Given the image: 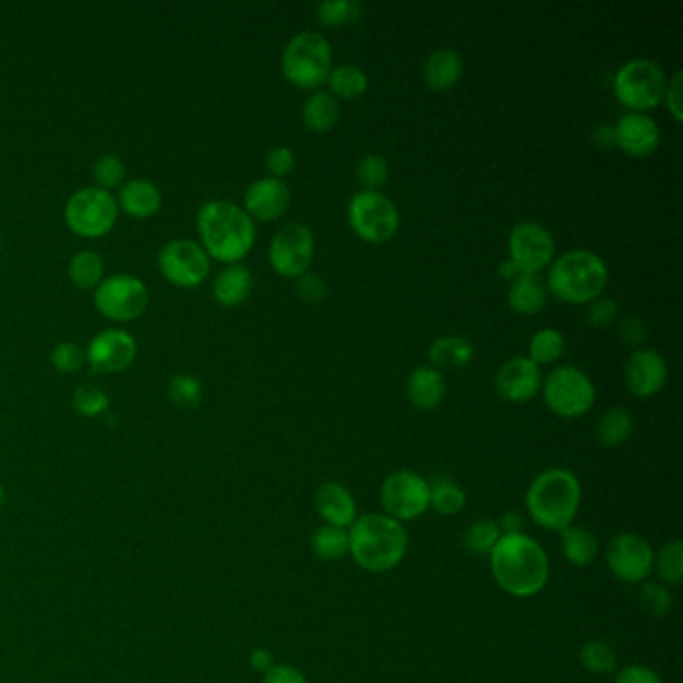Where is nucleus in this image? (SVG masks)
Returning <instances> with one entry per match:
<instances>
[{"label":"nucleus","mask_w":683,"mask_h":683,"mask_svg":"<svg viewBox=\"0 0 683 683\" xmlns=\"http://www.w3.org/2000/svg\"><path fill=\"white\" fill-rule=\"evenodd\" d=\"M291 205V189L275 177H263L249 185L242 199V209L253 221H277Z\"/></svg>","instance_id":"21"},{"label":"nucleus","mask_w":683,"mask_h":683,"mask_svg":"<svg viewBox=\"0 0 683 683\" xmlns=\"http://www.w3.org/2000/svg\"><path fill=\"white\" fill-rule=\"evenodd\" d=\"M542 393L547 409L562 419H580L597 399L592 377L575 365L555 367L543 379Z\"/></svg>","instance_id":"8"},{"label":"nucleus","mask_w":683,"mask_h":683,"mask_svg":"<svg viewBox=\"0 0 683 683\" xmlns=\"http://www.w3.org/2000/svg\"><path fill=\"white\" fill-rule=\"evenodd\" d=\"M161 202V191L155 182L147 181V179H131L122 185L117 205L131 217L147 219L155 212H159Z\"/></svg>","instance_id":"24"},{"label":"nucleus","mask_w":683,"mask_h":683,"mask_svg":"<svg viewBox=\"0 0 683 683\" xmlns=\"http://www.w3.org/2000/svg\"><path fill=\"white\" fill-rule=\"evenodd\" d=\"M315 257V232L305 222H289L273 235L269 263L285 279H299Z\"/></svg>","instance_id":"12"},{"label":"nucleus","mask_w":683,"mask_h":683,"mask_svg":"<svg viewBox=\"0 0 683 683\" xmlns=\"http://www.w3.org/2000/svg\"><path fill=\"white\" fill-rule=\"evenodd\" d=\"M202 249L227 265L242 261L255 245V221L242 207L231 201L205 202L197 215Z\"/></svg>","instance_id":"3"},{"label":"nucleus","mask_w":683,"mask_h":683,"mask_svg":"<svg viewBox=\"0 0 683 683\" xmlns=\"http://www.w3.org/2000/svg\"><path fill=\"white\" fill-rule=\"evenodd\" d=\"M612 87L615 99L627 111L647 112L662 105L667 77L657 62L637 57L615 71Z\"/></svg>","instance_id":"7"},{"label":"nucleus","mask_w":683,"mask_h":683,"mask_svg":"<svg viewBox=\"0 0 683 683\" xmlns=\"http://www.w3.org/2000/svg\"><path fill=\"white\" fill-rule=\"evenodd\" d=\"M580 505L582 483L565 467H550L537 473L525 493L527 515L547 532H562L573 525Z\"/></svg>","instance_id":"4"},{"label":"nucleus","mask_w":683,"mask_h":683,"mask_svg":"<svg viewBox=\"0 0 683 683\" xmlns=\"http://www.w3.org/2000/svg\"><path fill=\"white\" fill-rule=\"evenodd\" d=\"M69 275L79 289H97L105 275V265L99 253H77L69 263Z\"/></svg>","instance_id":"37"},{"label":"nucleus","mask_w":683,"mask_h":683,"mask_svg":"<svg viewBox=\"0 0 683 683\" xmlns=\"http://www.w3.org/2000/svg\"><path fill=\"white\" fill-rule=\"evenodd\" d=\"M499 540H502V532H499L497 522L493 519H479V522L472 523L463 535L465 550L473 555H489Z\"/></svg>","instance_id":"39"},{"label":"nucleus","mask_w":683,"mask_h":683,"mask_svg":"<svg viewBox=\"0 0 683 683\" xmlns=\"http://www.w3.org/2000/svg\"><path fill=\"white\" fill-rule=\"evenodd\" d=\"M543 373L540 365L529 357H512L503 363L495 375V392L503 402L522 405L532 402L537 393L542 392Z\"/></svg>","instance_id":"17"},{"label":"nucleus","mask_w":683,"mask_h":683,"mask_svg":"<svg viewBox=\"0 0 683 683\" xmlns=\"http://www.w3.org/2000/svg\"><path fill=\"white\" fill-rule=\"evenodd\" d=\"M169 399L179 409H195L202 402V385L192 375H175L169 383Z\"/></svg>","instance_id":"41"},{"label":"nucleus","mask_w":683,"mask_h":683,"mask_svg":"<svg viewBox=\"0 0 683 683\" xmlns=\"http://www.w3.org/2000/svg\"><path fill=\"white\" fill-rule=\"evenodd\" d=\"M407 399L422 412L437 409L447 395L445 375L432 365H419L407 379Z\"/></svg>","instance_id":"23"},{"label":"nucleus","mask_w":683,"mask_h":683,"mask_svg":"<svg viewBox=\"0 0 683 683\" xmlns=\"http://www.w3.org/2000/svg\"><path fill=\"white\" fill-rule=\"evenodd\" d=\"M429 365L439 372L463 369L475 359V347L459 335H443L437 337L429 347Z\"/></svg>","instance_id":"26"},{"label":"nucleus","mask_w":683,"mask_h":683,"mask_svg":"<svg viewBox=\"0 0 683 683\" xmlns=\"http://www.w3.org/2000/svg\"><path fill=\"white\" fill-rule=\"evenodd\" d=\"M640 603L652 617H663L672 612V592L663 583L643 582L642 590H640Z\"/></svg>","instance_id":"42"},{"label":"nucleus","mask_w":683,"mask_h":683,"mask_svg":"<svg viewBox=\"0 0 683 683\" xmlns=\"http://www.w3.org/2000/svg\"><path fill=\"white\" fill-rule=\"evenodd\" d=\"M347 221L353 232L372 245L392 241L399 231L402 215L397 205L382 191L355 192L347 205Z\"/></svg>","instance_id":"9"},{"label":"nucleus","mask_w":683,"mask_h":683,"mask_svg":"<svg viewBox=\"0 0 683 683\" xmlns=\"http://www.w3.org/2000/svg\"><path fill=\"white\" fill-rule=\"evenodd\" d=\"M580 663L583 670L590 673H612L617 670V653L612 645L603 640L587 642L580 652Z\"/></svg>","instance_id":"38"},{"label":"nucleus","mask_w":683,"mask_h":683,"mask_svg":"<svg viewBox=\"0 0 683 683\" xmlns=\"http://www.w3.org/2000/svg\"><path fill=\"white\" fill-rule=\"evenodd\" d=\"M495 583L513 597H533L550 582V557L540 543L525 533L502 535L489 553Z\"/></svg>","instance_id":"1"},{"label":"nucleus","mask_w":683,"mask_h":683,"mask_svg":"<svg viewBox=\"0 0 683 683\" xmlns=\"http://www.w3.org/2000/svg\"><path fill=\"white\" fill-rule=\"evenodd\" d=\"M652 545L637 533H617L605 545V563L615 580L623 583H643L653 572Z\"/></svg>","instance_id":"14"},{"label":"nucleus","mask_w":683,"mask_h":683,"mask_svg":"<svg viewBox=\"0 0 683 683\" xmlns=\"http://www.w3.org/2000/svg\"><path fill=\"white\" fill-rule=\"evenodd\" d=\"M159 271L172 285L191 289L199 287L211 271V257L202 245L191 239H172L159 253Z\"/></svg>","instance_id":"16"},{"label":"nucleus","mask_w":683,"mask_h":683,"mask_svg":"<svg viewBox=\"0 0 683 683\" xmlns=\"http://www.w3.org/2000/svg\"><path fill=\"white\" fill-rule=\"evenodd\" d=\"M409 550L403 523L385 513H365L349 527V555L367 573L393 572Z\"/></svg>","instance_id":"2"},{"label":"nucleus","mask_w":683,"mask_h":683,"mask_svg":"<svg viewBox=\"0 0 683 683\" xmlns=\"http://www.w3.org/2000/svg\"><path fill=\"white\" fill-rule=\"evenodd\" d=\"M72 405L82 417H99L102 413L109 409V395L95 387V385H81L75 395H72Z\"/></svg>","instance_id":"43"},{"label":"nucleus","mask_w":683,"mask_h":683,"mask_svg":"<svg viewBox=\"0 0 683 683\" xmlns=\"http://www.w3.org/2000/svg\"><path fill=\"white\" fill-rule=\"evenodd\" d=\"M311 552L325 562H339L349 555V529L321 525L313 532Z\"/></svg>","instance_id":"34"},{"label":"nucleus","mask_w":683,"mask_h":683,"mask_svg":"<svg viewBox=\"0 0 683 683\" xmlns=\"http://www.w3.org/2000/svg\"><path fill=\"white\" fill-rule=\"evenodd\" d=\"M507 249H509V259L525 275H537L552 265L557 245L552 231L542 222L519 221L513 225L507 239Z\"/></svg>","instance_id":"15"},{"label":"nucleus","mask_w":683,"mask_h":683,"mask_svg":"<svg viewBox=\"0 0 683 683\" xmlns=\"http://www.w3.org/2000/svg\"><path fill=\"white\" fill-rule=\"evenodd\" d=\"M617 315H620V303L610 299V297H600V299L590 303L585 319L592 327L600 329V327L612 325L617 319Z\"/></svg>","instance_id":"47"},{"label":"nucleus","mask_w":683,"mask_h":683,"mask_svg":"<svg viewBox=\"0 0 683 683\" xmlns=\"http://www.w3.org/2000/svg\"><path fill=\"white\" fill-rule=\"evenodd\" d=\"M385 515L399 523L415 522L429 509V482L412 469L392 472L379 489Z\"/></svg>","instance_id":"11"},{"label":"nucleus","mask_w":683,"mask_h":683,"mask_svg":"<svg viewBox=\"0 0 683 683\" xmlns=\"http://www.w3.org/2000/svg\"><path fill=\"white\" fill-rule=\"evenodd\" d=\"M137 357V342L131 333L122 329H105L95 335L89 349L87 362L91 363L95 372L119 373L125 372Z\"/></svg>","instance_id":"20"},{"label":"nucleus","mask_w":683,"mask_h":683,"mask_svg":"<svg viewBox=\"0 0 683 683\" xmlns=\"http://www.w3.org/2000/svg\"><path fill=\"white\" fill-rule=\"evenodd\" d=\"M653 572L665 587H677L683 582V543L670 542L653 557Z\"/></svg>","instance_id":"36"},{"label":"nucleus","mask_w":683,"mask_h":683,"mask_svg":"<svg viewBox=\"0 0 683 683\" xmlns=\"http://www.w3.org/2000/svg\"><path fill=\"white\" fill-rule=\"evenodd\" d=\"M303 122L313 132H329L342 119V102L331 91H313L303 102Z\"/></svg>","instance_id":"28"},{"label":"nucleus","mask_w":683,"mask_h":683,"mask_svg":"<svg viewBox=\"0 0 683 683\" xmlns=\"http://www.w3.org/2000/svg\"><path fill=\"white\" fill-rule=\"evenodd\" d=\"M2 503H4V487H2V483H0V507H2Z\"/></svg>","instance_id":"58"},{"label":"nucleus","mask_w":683,"mask_h":683,"mask_svg":"<svg viewBox=\"0 0 683 683\" xmlns=\"http://www.w3.org/2000/svg\"><path fill=\"white\" fill-rule=\"evenodd\" d=\"M529 359L535 365H552V363L560 362L563 353H565V337L562 331L553 329V327H543L540 331L533 333L532 339H529Z\"/></svg>","instance_id":"35"},{"label":"nucleus","mask_w":683,"mask_h":683,"mask_svg":"<svg viewBox=\"0 0 683 683\" xmlns=\"http://www.w3.org/2000/svg\"><path fill=\"white\" fill-rule=\"evenodd\" d=\"M389 179V162L377 152L365 155L357 162V181L365 191H382Z\"/></svg>","instance_id":"40"},{"label":"nucleus","mask_w":683,"mask_h":683,"mask_svg":"<svg viewBox=\"0 0 683 683\" xmlns=\"http://www.w3.org/2000/svg\"><path fill=\"white\" fill-rule=\"evenodd\" d=\"M125 175H127V169L117 155H102L92 165V177L97 182L95 187L105 189V191L119 187L125 181Z\"/></svg>","instance_id":"44"},{"label":"nucleus","mask_w":683,"mask_h":683,"mask_svg":"<svg viewBox=\"0 0 683 683\" xmlns=\"http://www.w3.org/2000/svg\"><path fill=\"white\" fill-rule=\"evenodd\" d=\"M467 505V495L462 485L453 482L447 475H435L429 482V509H435L439 515L453 517L459 515Z\"/></svg>","instance_id":"32"},{"label":"nucleus","mask_w":683,"mask_h":683,"mask_svg":"<svg viewBox=\"0 0 683 683\" xmlns=\"http://www.w3.org/2000/svg\"><path fill=\"white\" fill-rule=\"evenodd\" d=\"M315 509L319 513L325 525L349 529L357 522V502L353 493L337 482H325L315 492Z\"/></svg>","instance_id":"22"},{"label":"nucleus","mask_w":683,"mask_h":683,"mask_svg":"<svg viewBox=\"0 0 683 683\" xmlns=\"http://www.w3.org/2000/svg\"><path fill=\"white\" fill-rule=\"evenodd\" d=\"M613 141L627 157L645 159L660 149L662 129L647 112H625L613 125Z\"/></svg>","instance_id":"18"},{"label":"nucleus","mask_w":683,"mask_h":683,"mask_svg":"<svg viewBox=\"0 0 683 683\" xmlns=\"http://www.w3.org/2000/svg\"><path fill=\"white\" fill-rule=\"evenodd\" d=\"M635 423L625 407H610L595 423V437L603 447H620L632 439Z\"/></svg>","instance_id":"31"},{"label":"nucleus","mask_w":683,"mask_h":683,"mask_svg":"<svg viewBox=\"0 0 683 683\" xmlns=\"http://www.w3.org/2000/svg\"><path fill=\"white\" fill-rule=\"evenodd\" d=\"M497 525H499V532H502V535H515V533H523V517L519 515V513H503L502 519L497 522Z\"/></svg>","instance_id":"55"},{"label":"nucleus","mask_w":683,"mask_h":683,"mask_svg":"<svg viewBox=\"0 0 683 683\" xmlns=\"http://www.w3.org/2000/svg\"><path fill=\"white\" fill-rule=\"evenodd\" d=\"M615 683H663L662 677L653 672L652 667L630 663L623 665L622 670L615 675Z\"/></svg>","instance_id":"51"},{"label":"nucleus","mask_w":683,"mask_h":683,"mask_svg":"<svg viewBox=\"0 0 683 683\" xmlns=\"http://www.w3.org/2000/svg\"><path fill=\"white\" fill-rule=\"evenodd\" d=\"M663 105L677 122L683 121V72H673L663 92Z\"/></svg>","instance_id":"49"},{"label":"nucleus","mask_w":683,"mask_h":683,"mask_svg":"<svg viewBox=\"0 0 683 683\" xmlns=\"http://www.w3.org/2000/svg\"><path fill=\"white\" fill-rule=\"evenodd\" d=\"M267 169L271 172L275 179H285L287 175H291L297 167V157L289 147H275L267 155Z\"/></svg>","instance_id":"48"},{"label":"nucleus","mask_w":683,"mask_h":683,"mask_svg":"<svg viewBox=\"0 0 683 683\" xmlns=\"http://www.w3.org/2000/svg\"><path fill=\"white\" fill-rule=\"evenodd\" d=\"M249 663H251V667L255 672H261L263 675H265V673L269 672L277 662H275V657H273V653L269 652V650L257 647V650H253Z\"/></svg>","instance_id":"54"},{"label":"nucleus","mask_w":683,"mask_h":683,"mask_svg":"<svg viewBox=\"0 0 683 683\" xmlns=\"http://www.w3.org/2000/svg\"><path fill=\"white\" fill-rule=\"evenodd\" d=\"M65 219L71 231L77 232L79 237L97 239L115 227V222L119 219V205L111 191H105L92 185L81 191L72 192L65 209Z\"/></svg>","instance_id":"10"},{"label":"nucleus","mask_w":683,"mask_h":683,"mask_svg":"<svg viewBox=\"0 0 683 683\" xmlns=\"http://www.w3.org/2000/svg\"><path fill=\"white\" fill-rule=\"evenodd\" d=\"M331 65V42L321 32H297L283 49V77L299 89L317 91L323 82H327Z\"/></svg>","instance_id":"6"},{"label":"nucleus","mask_w":683,"mask_h":683,"mask_svg":"<svg viewBox=\"0 0 683 683\" xmlns=\"http://www.w3.org/2000/svg\"><path fill=\"white\" fill-rule=\"evenodd\" d=\"M297 295L301 297L303 301L307 303H321L327 297V285L323 281L319 275L315 273H305L299 279H297Z\"/></svg>","instance_id":"50"},{"label":"nucleus","mask_w":683,"mask_h":683,"mask_svg":"<svg viewBox=\"0 0 683 683\" xmlns=\"http://www.w3.org/2000/svg\"><path fill=\"white\" fill-rule=\"evenodd\" d=\"M463 75L462 55L453 49L432 52L423 65V81L433 91H449Z\"/></svg>","instance_id":"25"},{"label":"nucleus","mask_w":683,"mask_h":683,"mask_svg":"<svg viewBox=\"0 0 683 683\" xmlns=\"http://www.w3.org/2000/svg\"><path fill=\"white\" fill-rule=\"evenodd\" d=\"M627 389L640 399H647L662 392L667 382V362L655 349H635L623 365Z\"/></svg>","instance_id":"19"},{"label":"nucleus","mask_w":683,"mask_h":683,"mask_svg":"<svg viewBox=\"0 0 683 683\" xmlns=\"http://www.w3.org/2000/svg\"><path fill=\"white\" fill-rule=\"evenodd\" d=\"M593 137H595V142L600 147H612V145H615V141H613V125H600L595 132H593Z\"/></svg>","instance_id":"57"},{"label":"nucleus","mask_w":683,"mask_h":683,"mask_svg":"<svg viewBox=\"0 0 683 683\" xmlns=\"http://www.w3.org/2000/svg\"><path fill=\"white\" fill-rule=\"evenodd\" d=\"M547 305V291L537 275H522L507 289V307L517 315H537Z\"/></svg>","instance_id":"30"},{"label":"nucleus","mask_w":683,"mask_h":683,"mask_svg":"<svg viewBox=\"0 0 683 683\" xmlns=\"http://www.w3.org/2000/svg\"><path fill=\"white\" fill-rule=\"evenodd\" d=\"M263 683H309V680L291 663H275L271 670L263 675Z\"/></svg>","instance_id":"52"},{"label":"nucleus","mask_w":683,"mask_h":683,"mask_svg":"<svg viewBox=\"0 0 683 683\" xmlns=\"http://www.w3.org/2000/svg\"><path fill=\"white\" fill-rule=\"evenodd\" d=\"M51 362L59 372L72 373L81 369L85 353L77 343L62 342L52 349Z\"/></svg>","instance_id":"46"},{"label":"nucleus","mask_w":683,"mask_h":683,"mask_svg":"<svg viewBox=\"0 0 683 683\" xmlns=\"http://www.w3.org/2000/svg\"><path fill=\"white\" fill-rule=\"evenodd\" d=\"M607 281V265L597 253L587 249H573L555 257L547 273L553 297L570 305H590L600 299Z\"/></svg>","instance_id":"5"},{"label":"nucleus","mask_w":683,"mask_h":683,"mask_svg":"<svg viewBox=\"0 0 683 683\" xmlns=\"http://www.w3.org/2000/svg\"><path fill=\"white\" fill-rule=\"evenodd\" d=\"M562 553L565 562L573 567H587L592 565L600 555V540L597 535L582 527V525H570L562 529Z\"/></svg>","instance_id":"29"},{"label":"nucleus","mask_w":683,"mask_h":683,"mask_svg":"<svg viewBox=\"0 0 683 683\" xmlns=\"http://www.w3.org/2000/svg\"><path fill=\"white\" fill-rule=\"evenodd\" d=\"M253 291V275L245 265L225 267L212 283V295L222 307H239Z\"/></svg>","instance_id":"27"},{"label":"nucleus","mask_w":683,"mask_h":683,"mask_svg":"<svg viewBox=\"0 0 683 683\" xmlns=\"http://www.w3.org/2000/svg\"><path fill=\"white\" fill-rule=\"evenodd\" d=\"M95 305L107 319L132 321L147 309L149 289L141 279L127 273L112 275L95 289Z\"/></svg>","instance_id":"13"},{"label":"nucleus","mask_w":683,"mask_h":683,"mask_svg":"<svg viewBox=\"0 0 683 683\" xmlns=\"http://www.w3.org/2000/svg\"><path fill=\"white\" fill-rule=\"evenodd\" d=\"M329 89L337 99L355 101L362 99L365 92L369 91V77L357 65H337L333 67L329 77Z\"/></svg>","instance_id":"33"},{"label":"nucleus","mask_w":683,"mask_h":683,"mask_svg":"<svg viewBox=\"0 0 683 683\" xmlns=\"http://www.w3.org/2000/svg\"><path fill=\"white\" fill-rule=\"evenodd\" d=\"M620 337L630 345H642L645 339V323L637 317H627L620 323Z\"/></svg>","instance_id":"53"},{"label":"nucleus","mask_w":683,"mask_h":683,"mask_svg":"<svg viewBox=\"0 0 683 683\" xmlns=\"http://www.w3.org/2000/svg\"><path fill=\"white\" fill-rule=\"evenodd\" d=\"M315 11L325 27H339V24L357 19L359 4L353 0H325L317 4Z\"/></svg>","instance_id":"45"},{"label":"nucleus","mask_w":683,"mask_h":683,"mask_svg":"<svg viewBox=\"0 0 683 683\" xmlns=\"http://www.w3.org/2000/svg\"><path fill=\"white\" fill-rule=\"evenodd\" d=\"M522 275H525V273H523L512 259H505V261H502V265H499V277H502L503 281L513 283L515 279H519Z\"/></svg>","instance_id":"56"}]
</instances>
